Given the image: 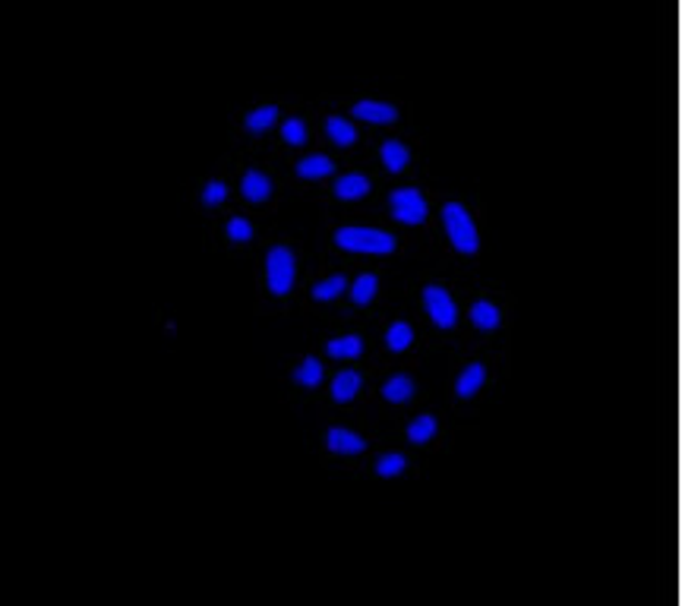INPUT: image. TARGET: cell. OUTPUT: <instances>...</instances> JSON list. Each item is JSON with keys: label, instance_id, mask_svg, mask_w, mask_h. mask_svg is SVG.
<instances>
[{"label": "cell", "instance_id": "obj_25", "mask_svg": "<svg viewBox=\"0 0 685 606\" xmlns=\"http://www.w3.org/2000/svg\"><path fill=\"white\" fill-rule=\"evenodd\" d=\"M282 133H285V140H288V143H294V146H304V143H307V124H304L300 117H292V121H285Z\"/></svg>", "mask_w": 685, "mask_h": 606}, {"label": "cell", "instance_id": "obj_1", "mask_svg": "<svg viewBox=\"0 0 685 606\" xmlns=\"http://www.w3.org/2000/svg\"><path fill=\"white\" fill-rule=\"evenodd\" d=\"M442 222H446V234L452 240V247L464 256H474L480 250V237L468 209L461 203H446L442 206Z\"/></svg>", "mask_w": 685, "mask_h": 606}, {"label": "cell", "instance_id": "obj_16", "mask_svg": "<svg viewBox=\"0 0 685 606\" xmlns=\"http://www.w3.org/2000/svg\"><path fill=\"white\" fill-rule=\"evenodd\" d=\"M376 285H379V278H376L374 273H364V275H360V278L354 281V288H351L354 304H357V307H367V304L374 300Z\"/></svg>", "mask_w": 685, "mask_h": 606}, {"label": "cell", "instance_id": "obj_23", "mask_svg": "<svg viewBox=\"0 0 685 606\" xmlns=\"http://www.w3.org/2000/svg\"><path fill=\"white\" fill-rule=\"evenodd\" d=\"M405 464H408V459H405L401 452L379 455V461H376V474H382V477H395V474H401V471H405Z\"/></svg>", "mask_w": 685, "mask_h": 606}, {"label": "cell", "instance_id": "obj_14", "mask_svg": "<svg viewBox=\"0 0 685 606\" xmlns=\"http://www.w3.org/2000/svg\"><path fill=\"white\" fill-rule=\"evenodd\" d=\"M408 158H411V152H408L405 143H398V140H386V143H382V162H386L389 171L398 174L401 167L408 165Z\"/></svg>", "mask_w": 685, "mask_h": 606}, {"label": "cell", "instance_id": "obj_9", "mask_svg": "<svg viewBox=\"0 0 685 606\" xmlns=\"http://www.w3.org/2000/svg\"><path fill=\"white\" fill-rule=\"evenodd\" d=\"M241 189H244V196H247L249 203H263V199H269L272 181L263 174V171H247Z\"/></svg>", "mask_w": 685, "mask_h": 606}, {"label": "cell", "instance_id": "obj_5", "mask_svg": "<svg viewBox=\"0 0 685 606\" xmlns=\"http://www.w3.org/2000/svg\"><path fill=\"white\" fill-rule=\"evenodd\" d=\"M389 203H392L395 218H398V222H405V225H420V222L427 218V203H423L420 189H415V187L395 189Z\"/></svg>", "mask_w": 685, "mask_h": 606}, {"label": "cell", "instance_id": "obj_19", "mask_svg": "<svg viewBox=\"0 0 685 606\" xmlns=\"http://www.w3.org/2000/svg\"><path fill=\"white\" fill-rule=\"evenodd\" d=\"M326 130H329V136H333L338 146H351L354 140H357V130H354L345 117H329Z\"/></svg>", "mask_w": 685, "mask_h": 606}, {"label": "cell", "instance_id": "obj_6", "mask_svg": "<svg viewBox=\"0 0 685 606\" xmlns=\"http://www.w3.org/2000/svg\"><path fill=\"white\" fill-rule=\"evenodd\" d=\"M326 442H329V449H333L335 455H357V452H364V440L357 433H351V430H345V427H333Z\"/></svg>", "mask_w": 685, "mask_h": 606}, {"label": "cell", "instance_id": "obj_17", "mask_svg": "<svg viewBox=\"0 0 685 606\" xmlns=\"http://www.w3.org/2000/svg\"><path fill=\"white\" fill-rule=\"evenodd\" d=\"M326 351L333 357H360L364 341H360L357 335H345V338H333V341L326 345Z\"/></svg>", "mask_w": 685, "mask_h": 606}, {"label": "cell", "instance_id": "obj_8", "mask_svg": "<svg viewBox=\"0 0 685 606\" xmlns=\"http://www.w3.org/2000/svg\"><path fill=\"white\" fill-rule=\"evenodd\" d=\"M367 193H370V177L367 174H345V177L335 181V196H341V199H360Z\"/></svg>", "mask_w": 685, "mask_h": 606}, {"label": "cell", "instance_id": "obj_18", "mask_svg": "<svg viewBox=\"0 0 685 606\" xmlns=\"http://www.w3.org/2000/svg\"><path fill=\"white\" fill-rule=\"evenodd\" d=\"M275 117H278V107L266 105V107H256V111H249L244 124H247L249 133H263V130H269V126L275 124Z\"/></svg>", "mask_w": 685, "mask_h": 606}, {"label": "cell", "instance_id": "obj_11", "mask_svg": "<svg viewBox=\"0 0 685 606\" xmlns=\"http://www.w3.org/2000/svg\"><path fill=\"white\" fill-rule=\"evenodd\" d=\"M471 322L478 326L480 332H497L499 322H502V316H499L497 304H490V300H478V304L471 307Z\"/></svg>", "mask_w": 685, "mask_h": 606}, {"label": "cell", "instance_id": "obj_4", "mask_svg": "<svg viewBox=\"0 0 685 606\" xmlns=\"http://www.w3.org/2000/svg\"><path fill=\"white\" fill-rule=\"evenodd\" d=\"M423 304H427V314L433 316V322H437L439 329H456L458 307L456 300H452V294L446 291V288L430 285V288L423 291Z\"/></svg>", "mask_w": 685, "mask_h": 606}, {"label": "cell", "instance_id": "obj_21", "mask_svg": "<svg viewBox=\"0 0 685 606\" xmlns=\"http://www.w3.org/2000/svg\"><path fill=\"white\" fill-rule=\"evenodd\" d=\"M294 379H297L300 386H319V379H323V363H319L316 357H307V360L294 370Z\"/></svg>", "mask_w": 685, "mask_h": 606}, {"label": "cell", "instance_id": "obj_12", "mask_svg": "<svg viewBox=\"0 0 685 606\" xmlns=\"http://www.w3.org/2000/svg\"><path fill=\"white\" fill-rule=\"evenodd\" d=\"M382 396L395 401V404L408 401V398L415 396V379L408 377V373H395V377L382 386Z\"/></svg>", "mask_w": 685, "mask_h": 606}, {"label": "cell", "instance_id": "obj_26", "mask_svg": "<svg viewBox=\"0 0 685 606\" xmlns=\"http://www.w3.org/2000/svg\"><path fill=\"white\" fill-rule=\"evenodd\" d=\"M225 196H228V187H225L222 181H212V184H206V189H203V203H206V206H218Z\"/></svg>", "mask_w": 685, "mask_h": 606}, {"label": "cell", "instance_id": "obj_15", "mask_svg": "<svg viewBox=\"0 0 685 606\" xmlns=\"http://www.w3.org/2000/svg\"><path fill=\"white\" fill-rule=\"evenodd\" d=\"M357 389H360V373H357V370H345V373L335 377L333 382L335 401H351V398L357 396Z\"/></svg>", "mask_w": 685, "mask_h": 606}, {"label": "cell", "instance_id": "obj_13", "mask_svg": "<svg viewBox=\"0 0 685 606\" xmlns=\"http://www.w3.org/2000/svg\"><path fill=\"white\" fill-rule=\"evenodd\" d=\"M333 171L335 162L326 158V155H310V158H300V162H297V174L307 177V181H313V177H329Z\"/></svg>", "mask_w": 685, "mask_h": 606}, {"label": "cell", "instance_id": "obj_2", "mask_svg": "<svg viewBox=\"0 0 685 606\" xmlns=\"http://www.w3.org/2000/svg\"><path fill=\"white\" fill-rule=\"evenodd\" d=\"M335 240H338V247L354 253H376V256H382V253L395 250L392 234L376 228H338Z\"/></svg>", "mask_w": 685, "mask_h": 606}, {"label": "cell", "instance_id": "obj_3", "mask_svg": "<svg viewBox=\"0 0 685 606\" xmlns=\"http://www.w3.org/2000/svg\"><path fill=\"white\" fill-rule=\"evenodd\" d=\"M266 275H269L272 294H288L294 285V253L288 247H272L266 256Z\"/></svg>", "mask_w": 685, "mask_h": 606}, {"label": "cell", "instance_id": "obj_20", "mask_svg": "<svg viewBox=\"0 0 685 606\" xmlns=\"http://www.w3.org/2000/svg\"><path fill=\"white\" fill-rule=\"evenodd\" d=\"M386 341H389L392 351H405V348L415 341V329H411L408 322H392V326H389V335H386Z\"/></svg>", "mask_w": 685, "mask_h": 606}, {"label": "cell", "instance_id": "obj_22", "mask_svg": "<svg viewBox=\"0 0 685 606\" xmlns=\"http://www.w3.org/2000/svg\"><path fill=\"white\" fill-rule=\"evenodd\" d=\"M408 436H411V442L433 440V436H437V418L423 414V418L411 420V427H408Z\"/></svg>", "mask_w": 685, "mask_h": 606}, {"label": "cell", "instance_id": "obj_24", "mask_svg": "<svg viewBox=\"0 0 685 606\" xmlns=\"http://www.w3.org/2000/svg\"><path fill=\"white\" fill-rule=\"evenodd\" d=\"M341 291H345V275H333V278H326V281H319V285L313 288V297H316V300H333V297H338Z\"/></svg>", "mask_w": 685, "mask_h": 606}, {"label": "cell", "instance_id": "obj_27", "mask_svg": "<svg viewBox=\"0 0 685 606\" xmlns=\"http://www.w3.org/2000/svg\"><path fill=\"white\" fill-rule=\"evenodd\" d=\"M228 237H234V240H249V237H253V228H249L247 218H231Z\"/></svg>", "mask_w": 685, "mask_h": 606}, {"label": "cell", "instance_id": "obj_10", "mask_svg": "<svg viewBox=\"0 0 685 606\" xmlns=\"http://www.w3.org/2000/svg\"><path fill=\"white\" fill-rule=\"evenodd\" d=\"M354 117L374 121V124H389V121L398 117V111L392 105H382V102H357L354 105Z\"/></svg>", "mask_w": 685, "mask_h": 606}, {"label": "cell", "instance_id": "obj_7", "mask_svg": "<svg viewBox=\"0 0 685 606\" xmlns=\"http://www.w3.org/2000/svg\"><path fill=\"white\" fill-rule=\"evenodd\" d=\"M483 382H487V367H483V363H468V367L461 370V377H458L456 392L461 398H471L474 392L483 389Z\"/></svg>", "mask_w": 685, "mask_h": 606}]
</instances>
